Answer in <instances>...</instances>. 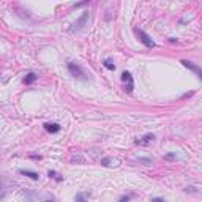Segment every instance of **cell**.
Instances as JSON below:
<instances>
[{
  "instance_id": "6da1fadb",
  "label": "cell",
  "mask_w": 202,
  "mask_h": 202,
  "mask_svg": "<svg viewBox=\"0 0 202 202\" xmlns=\"http://www.w3.org/2000/svg\"><path fill=\"white\" fill-rule=\"evenodd\" d=\"M122 82H123L125 92H128V93L133 92V89H134V81H133V76H131L128 71H123V73H122Z\"/></svg>"
},
{
  "instance_id": "7a4b0ae2",
  "label": "cell",
  "mask_w": 202,
  "mask_h": 202,
  "mask_svg": "<svg viewBox=\"0 0 202 202\" xmlns=\"http://www.w3.org/2000/svg\"><path fill=\"white\" fill-rule=\"evenodd\" d=\"M136 33H137V36H139V40L142 41V44L145 46V47H155V41L153 40H152L144 30H141V29H136L134 30Z\"/></svg>"
},
{
  "instance_id": "3957f363",
  "label": "cell",
  "mask_w": 202,
  "mask_h": 202,
  "mask_svg": "<svg viewBox=\"0 0 202 202\" xmlns=\"http://www.w3.org/2000/svg\"><path fill=\"white\" fill-rule=\"evenodd\" d=\"M68 70L70 73L74 76V78H79V79H85V73L82 71V68L76 63H68Z\"/></svg>"
},
{
  "instance_id": "277c9868",
  "label": "cell",
  "mask_w": 202,
  "mask_h": 202,
  "mask_svg": "<svg viewBox=\"0 0 202 202\" xmlns=\"http://www.w3.org/2000/svg\"><path fill=\"white\" fill-rule=\"evenodd\" d=\"M153 139H155L153 134H145V136H142L141 139H137L136 144H137V145H147V144H152V142H153Z\"/></svg>"
},
{
  "instance_id": "5b68a950",
  "label": "cell",
  "mask_w": 202,
  "mask_h": 202,
  "mask_svg": "<svg viewBox=\"0 0 202 202\" xmlns=\"http://www.w3.org/2000/svg\"><path fill=\"white\" fill-rule=\"evenodd\" d=\"M44 128H46V131H49V133H59V131H60V125H57V123H46Z\"/></svg>"
},
{
  "instance_id": "8992f818",
  "label": "cell",
  "mask_w": 202,
  "mask_h": 202,
  "mask_svg": "<svg viewBox=\"0 0 202 202\" xmlns=\"http://www.w3.org/2000/svg\"><path fill=\"white\" fill-rule=\"evenodd\" d=\"M19 174H22V175H25V177H30L32 180H38V179H40V175H38L36 172H33V171H25V169H21V171H19Z\"/></svg>"
},
{
  "instance_id": "52a82bcc",
  "label": "cell",
  "mask_w": 202,
  "mask_h": 202,
  "mask_svg": "<svg viewBox=\"0 0 202 202\" xmlns=\"http://www.w3.org/2000/svg\"><path fill=\"white\" fill-rule=\"evenodd\" d=\"M182 63H183V66H186V68H190L191 71H194L197 76H200V68L199 66H196V65H193V62H186V60H182Z\"/></svg>"
},
{
  "instance_id": "ba28073f",
  "label": "cell",
  "mask_w": 202,
  "mask_h": 202,
  "mask_svg": "<svg viewBox=\"0 0 202 202\" xmlns=\"http://www.w3.org/2000/svg\"><path fill=\"white\" fill-rule=\"evenodd\" d=\"M38 79V74H35V73H29L27 76H25V78H24V84H32V82H35Z\"/></svg>"
},
{
  "instance_id": "9c48e42d",
  "label": "cell",
  "mask_w": 202,
  "mask_h": 202,
  "mask_svg": "<svg viewBox=\"0 0 202 202\" xmlns=\"http://www.w3.org/2000/svg\"><path fill=\"white\" fill-rule=\"evenodd\" d=\"M87 196H89L87 193H78V194H76V197H74V202H85Z\"/></svg>"
},
{
  "instance_id": "30bf717a",
  "label": "cell",
  "mask_w": 202,
  "mask_h": 202,
  "mask_svg": "<svg viewBox=\"0 0 202 202\" xmlns=\"http://www.w3.org/2000/svg\"><path fill=\"white\" fill-rule=\"evenodd\" d=\"M103 65H104V66H106L108 70H111V71H114V70H115V65H114V63H112V62H111L109 59H106V60L103 62Z\"/></svg>"
},
{
  "instance_id": "8fae6325",
  "label": "cell",
  "mask_w": 202,
  "mask_h": 202,
  "mask_svg": "<svg viewBox=\"0 0 202 202\" xmlns=\"http://www.w3.org/2000/svg\"><path fill=\"white\" fill-rule=\"evenodd\" d=\"M112 163H115V161L111 160V158H103V160H101V164H103V166H112Z\"/></svg>"
},
{
  "instance_id": "7c38bea8",
  "label": "cell",
  "mask_w": 202,
  "mask_h": 202,
  "mask_svg": "<svg viewBox=\"0 0 202 202\" xmlns=\"http://www.w3.org/2000/svg\"><path fill=\"white\" fill-rule=\"evenodd\" d=\"M137 161H139V163H144V164H147V166L152 164V160H148V158H139Z\"/></svg>"
},
{
  "instance_id": "4fadbf2b",
  "label": "cell",
  "mask_w": 202,
  "mask_h": 202,
  "mask_svg": "<svg viewBox=\"0 0 202 202\" xmlns=\"http://www.w3.org/2000/svg\"><path fill=\"white\" fill-rule=\"evenodd\" d=\"M150 202H164V199H161V197H152Z\"/></svg>"
},
{
  "instance_id": "5bb4252c",
  "label": "cell",
  "mask_w": 202,
  "mask_h": 202,
  "mask_svg": "<svg viewBox=\"0 0 202 202\" xmlns=\"http://www.w3.org/2000/svg\"><path fill=\"white\" fill-rule=\"evenodd\" d=\"M118 202H130V197H128V196H123V197H120Z\"/></svg>"
},
{
  "instance_id": "9a60e30c",
  "label": "cell",
  "mask_w": 202,
  "mask_h": 202,
  "mask_svg": "<svg viewBox=\"0 0 202 202\" xmlns=\"http://www.w3.org/2000/svg\"><path fill=\"white\" fill-rule=\"evenodd\" d=\"M46 202H52V200H46Z\"/></svg>"
}]
</instances>
